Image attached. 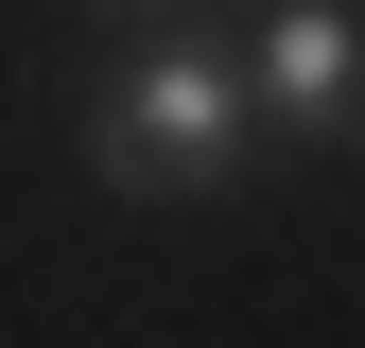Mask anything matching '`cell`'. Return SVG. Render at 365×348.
<instances>
[{"label": "cell", "instance_id": "2", "mask_svg": "<svg viewBox=\"0 0 365 348\" xmlns=\"http://www.w3.org/2000/svg\"><path fill=\"white\" fill-rule=\"evenodd\" d=\"M261 105L296 140H365V18L348 0H279L261 18Z\"/></svg>", "mask_w": 365, "mask_h": 348}, {"label": "cell", "instance_id": "1", "mask_svg": "<svg viewBox=\"0 0 365 348\" xmlns=\"http://www.w3.org/2000/svg\"><path fill=\"white\" fill-rule=\"evenodd\" d=\"M226 157H244V87L209 53H140L105 87V174L122 192H226Z\"/></svg>", "mask_w": 365, "mask_h": 348}, {"label": "cell", "instance_id": "3", "mask_svg": "<svg viewBox=\"0 0 365 348\" xmlns=\"http://www.w3.org/2000/svg\"><path fill=\"white\" fill-rule=\"evenodd\" d=\"M87 18H122V35H174V18H209V0H87Z\"/></svg>", "mask_w": 365, "mask_h": 348}]
</instances>
